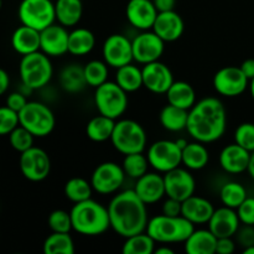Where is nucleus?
I'll return each instance as SVG.
<instances>
[{
	"instance_id": "nucleus-1",
	"label": "nucleus",
	"mask_w": 254,
	"mask_h": 254,
	"mask_svg": "<svg viewBox=\"0 0 254 254\" xmlns=\"http://www.w3.org/2000/svg\"><path fill=\"white\" fill-rule=\"evenodd\" d=\"M227 127V112L222 102L207 97L189 111L186 130L191 138L203 144L213 143L222 138Z\"/></svg>"
},
{
	"instance_id": "nucleus-2",
	"label": "nucleus",
	"mask_w": 254,
	"mask_h": 254,
	"mask_svg": "<svg viewBox=\"0 0 254 254\" xmlns=\"http://www.w3.org/2000/svg\"><path fill=\"white\" fill-rule=\"evenodd\" d=\"M146 206L134 190L119 192L108 205L111 228L124 238L145 232L149 222Z\"/></svg>"
},
{
	"instance_id": "nucleus-3",
	"label": "nucleus",
	"mask_w": 254,
	"mask_h": 254,
	"mask_svg": "<svg viewBox=\"0 0 254 254\" xmlns=\"http://www.w3.org/2000/svg\"><path fill=\"white\" fill-rule=\"evenodd\" d=\"M69 213L72 228L82 236H101L111 227L108 207L92 198L74 203Z\"/></svg>"
},
{
	"instance_id": "nucleus-4",
	"label": "nucleus",
	"mask_w": 254,
	"mask_h": 254,
	"mask_svg": "<svg viewBox=\"0 0 254 254\" xmlns=\"http://www.w3.org/2000/svg\"><path fill=\"white\" fill-rule=\"evenodd\" d=\"M193 231H195V225L183 215L173 217L161 213L149 220L145 232L155 242L168 245V243H185Z\"/></svg>"
},
{
	"instance_id": "nucleus-5",
	"label": "nucleus",
	"mask_w": 254,
	"mask_h": 254,
	"mask_svg": "<svg viewBox=\"0 0 254 254\" xmlns=\"http://www.w3.org/2000/svg\"><path fill=\"white\" fill-rule=\"evenodd\" d=\"M19 73L22 86L29 91H34L42 88L51 81L54 67L50 61V56L42 51H36L22 56Z\"/></svg>"
},
{
	"instance_id": "nucleus-6",
	"label": "nucleus",
	"mask_w": 254,
	"mask_h": 254,
	"mask_svg": "<svg viewBox=\"0 0 254 254\" xmlns=\"http://www.w3.org/2000/svg\"><path fill=\"white\" fill-rule=\"evenodd\" d=\"M146 133L140 123L133 119L116 122L111 141L114 149L123 155L143 153L146 146Z\"/></svg>"
},
{
	"instance_id": "nucleus-7",
	"label": "nucleus",
	"mask_w": 254,
	"mask_h": 254,
	"mask_svg": "<svg viewBox=\"0 0 254 254\" xmlns=\"http://www.w3.org/2000/svg\"><path fill=\"white\" fill-rule=\"evenodd\" d=\"M19 121L20 126L26 128L36 138L50 135L56 124L54 112L40 102H27L19 112Z\"/></svg>"
},
{
	"instance_id": "nucleus-8",
	"label": "nucleus",
	"mask_w": 254,
	"mask_h": 254,
	"mask_svg": "<svg viewBox=\"0 0 254 254\" xmlns=\"http://www.w3.org/2000/svg\"><path fill=\"white\" fill-rule=\"evenodd\" d=\"M94 103L99 114L117 119L126 113L128 108V96L117 82H104L96 88Z\"/></svg>"
},
{
	"instance_id": "nucleus-9",
	"label": "nucleus",
	"mask_w": 254,
	"mask_h": 254,
	"mask_svg": "<svg viewBox=\"0 0 254 254\" xmlns=\"http://www.w3.org/2000/svg\"><path fill=\"white\" fill-rule=\"evenodd\" d=\"M17 15L22 25L42 31L56 20L55 4L51 0H22Z\"/></svg>"
},
{
	"instance_id": "nucleus-10",
	"label": "nucleus",
	"mask_w": 254,
	"mask_h": 254,
	"mask_svg": "<svg viewBox=\"0 0 254 254\" xmlns=\"http://www.w3.org/2000/svg\"><path fill=\"white\" fill-rule=\"evenodd\" d=\"M20 171L25 179L32 183L45 180L51 173V160L44 149L32 146L20 154Z\"/></svg>"
},
{
	"instance_id": "nucleus-11",
	"label": "nucleus",
	"mask_w": 254,
	"mask_h": 254,
	"mask_svg": "<svg viewBox=\"0 0 254 254\" xmlns=\"http://www.w3.org/2000/svg\"><path fill=\"white\" fill-rule=\"evenodd\" d=\"M148 160L158 173H168L180 166L181 148L176 141L158 140L148 149Z\"/></svg>"
},
{
	"instance_id": "nucleus-12",
	"label": "nucleus",
	"mask_w": 254,
	"mask_h": 254,
	"mask_svg": "<svg viewBox=\"0 0 254 254\" xmlns=\"http://www.w3.org/2000/svg\"><path fill=\"white\" fill-rule=\"evenodd\" d=\"M124 178L126 173L122 166L113 161H106L94 169L91 176V184L96 192L101 195H111L121 189Z\"/></svg>"
},
{
	"instance_id": "nucleus-13",
	"label": "nucleus",
	"mask_w": 254,
	"mask_h": 254,
	"mask_svg": "<svg viewBox=\"0 0 254 254\" xmlns=\"http://www.w3.org/2000/svg\"><path fill=\"white\" fill-rule=\"evenodd\" d=\"M133 59L138 64H146L159 61L165 50V41L154 31H143L131 40Z\"/></svg>"
},
{
	"instance_id": "nucleus-14",
	"label": "nucleus",
	"mask_w": 254,
	"mask_h": 254,
	"mask_svg": "<svg viewBox=\"0 0 254 254\" xmlns=\"http://www.w3.org/2000/svg\"><path fill=\"white\" fill-rule=\"evenodd\" d=\"M250 79L241 67L227 66L218 69L213 77V87L223 97H238L247 89Z\"/></svg>"
},
{
	"instance_id": "nucleus-15",
	"label": "nucleus",
	"mask_w": 254,
	"mask_h": 254,
	"mask_svg": "<svg viewBox=\"0 0 254 254\" xmlns=\"http://www.w3.org/2000/svg\"><path fill=\"white\" fill-rule=\"evenodd\" d=\"M103 60L108 66L119 68L133 61L131 40L122 34H113L106 39L102 49Z\"/></svg>"
},
{
	"instance_id": "nucleus-16",
	"label": "nucleus",
	"mask_w": 254,
	"mask_h": 254,
	"mask_svg": "<svg viewBox=\"0 0 254 254\" xmlns=\"http://www.w3.org/2000/svg\"><path fill=\"white\" fill-rule=\"evenodd\" d=\"M164 183H165V192L168 197H173L183 202L190 196L195 195V178L191 175L190 171L181 169L180 166L165 173Z\"/></svg>"
},
{
	"instance_id": "nucleus-17",
	"label": "nucleus",
	"mask_w": 254,
	"mask_h": 254,
	"mask_svg": "<svg viewBox=\"0 0 254 254\" xmlns=\"http://www.w3.org/2000/svg\"><path fill=\"white\" fill-rule=\"evenodd\" d=\"M141 71H143V86L151 93L165 94L174 83L173 72L160 61L144 64Z\"/></svg>"
},
{
	"instance_id": "nucleus-18",
	"label": "nucleus",
	"mask_w": 254,
	"mask_h": 254,
	"mask_svg": "<svg viewBox=\"0 0 254 254\" xmlns=\"http://www.w3.org/2000/svg\"><path fill=\"white\" fill-rule=\"evenodd\" d=\"M158 14L151 0H129L127 4L126 15L129 24L141 31L153 29Z\"/></svg>"
},
{
	"instance_id": "nucleus-19",
	"label": "nucleus",
	"mask_w": 254,
	"mask_h": 254,
	"mask_svg": "<svg viewBox=\"0 0 254 254\" xmlns=\"http://www.w3.org/2000/svg\"><path fill=\"white\" fill-rule=\"evenodd\" d=\"M41 47L40 51L50 57H60L68 52L69 32L62 25L52 24L40 31Z\"/></svg>"
},
{
	"instance_id": "nucleus-20",
	"label": "nucleus",
	"mask_w": 254,
	"mask_h": 254,
	"mask_svg": "<svg viewBox=\"0 0 254 254\" xmlns=\"http://www.w3.org/2000/svg\"><path fill=\"white\" fill-rule=\"evenodd\" d=\"M240 217L235 208L223 206L216 210L208 221V230L217 238L233 237L240 231Z\"/></svg>"
},
{
	"instance_id": "nucleus-21",
	"label": "nucleus",
	"mask_w": 254,
	"mask_h": 254,
	"mask_svg": "<svg viewBox=\"0 0 254 254\" xmlns=\"http://www.w3.org/2000/svg\"><path fill=\"white\" fill-rule=\"evenodd\" d=\"M151 30L165 42H174L183 36L185 24L175 10H170L159 12Z\"/></svg>"
},
{
	"instance_id": "nucleus-22",
	"label": "nucleus",
	"mask_w": 254,
	"mask_h": 254,
	"mask_svg": "<svg viewBox=\"0 0 254 254\" xmlns=\"http://www.w3.org/2000/svg\"><path fill=\"white\" fill-rule=\"evenodd\" d=\"M134 191L145 205L159 202L166 195L164 176L156 173H146L136 180Z\"/></svg>"
},
{
	"instance_id": "nucleus-23",
	"label": "nucleus",
	"mask_w": 254,
	"mask_h": 254,
	"mask_svg": "<svg viewBox=\"0 0 254 254\" xmlns=\"http://www.w3.org/2000/svg\"><path fill=\"white\" fill-rule=\"evenodd\" d=\"M251 151L246 150L237 143L225 146L220 154V165L226 173L241 174L247 171L250 165Z\"/></svg>"
},
{
	"instance_id": "nucleus-24",
	"label": "nucleus",
	"mask_w": 254,
	"mask_h": 254,
	"mask_svg": "<svg viewBox=\"0 0 254 254\" xmlns=\"http://www.w3.org/2000/svg\"><path fill=\"white\" fill-rule=\"evenodd\" d=\"M215 212V207L207 198L192 195L185 201L181 206V215L193 225H203L208 223L211 216Z\"/></svg>"
},
{
	"instance_id": "nucleus-25",
	"label": "nucleus",
	"mask_w": 254,
	"mask_h": 254,
	"mask_svg": "<svg viewBox=\"0 0 254 254\" xmlns=\"http://www.w3.org/2000/svg\"><path fill=\"white\" fill-rule=\"evenodd\" d=\"M11 46L21 56L40 51L41 47L40 31L26 25H21L12 32Z\"/></svg>"
},
{
	"instance_id": "nucleus-26",
	"label": "nucleus",
	"mask_w": 254,
	"mask_h": 254,
	"mask_svg": "<svg viewBox=\"0 0 254 254\" xmlns=\"http://www.w3.org/2000/svg\"><path fill=\"white\" fill-rule=\"evenodd\" d=\"M168 103L179 108L190 111L196 103V92L190 83L185 81H174L166 92Z\"/></svg>"
},
{
	"instance_id": "nucleus-27",
	"label": "nucleus",
	"mask_w": 254,
	"mask_h": 254,
	"mask_svg": "<svg viewBox=\"0 0 254 254\" xmlns=\"http://www.w3.org/2000/svg\"><path fill=\"white\" fill-rule=\"evenodd\" d=\"M217 237L210 230L193 231L185 241V251L188 254H215Z\"/></svg>"
},
{
	"instance_id": "nucleus-28",
	"label": "nucleus",
	"mask_w": 254,
	"mask_h": 254,
	"mask_svg": "<svg viewBox=\"0 0 254 254\" xmlns=\"http://www.w3.org/2000/svg\"><path fill=\"white\" fill-rule=\"evenodd\" d=\"M56 20L64 27L76 26L83 15L82 0H57L55 2Z\"/></svg>"
},
{
	"instance_id": "nucleus-29",
	"label": "nucleus",
	"mask_w": 254,
	"mask_h": 254,
	"mask_svg": "<svg viewBox=\"0 0 254 254\" xmlns=\"http://www.w3.org/2000/svg\"><path fill=\"white\" fill-rule=\"evenodd\" d=\"M210 160V153L205 144L201 141L188 143V145L181 150V164L190 170H201L206 168Z\"/></svg>"
},
{
	"instance_id": "nucleus-30",
	"label": "nucleus",
	"mask_w": 254,
	"mask_h": 254,
	"mask_svg": "<svg viewBox=\"0 0 254 254\" xmlns=\"http://www.w3.org/2000/svg\"><path fill=\"white\" fill-rule=\"evenodd\" d=\"M96 46V36L93 32L84 27H78L69 32L68 52L74 56L88 55Z\"/></svg>"
},
{
	"instance_id": "nucleus-31",
	"label": "nucleus",
	"mask_w": 254,
	"mask_h": 254,
	"mask_svg": "<svg viewBox=\"0 0 254 254\" xmlns=\"http://www.w3.org/2000/svg\"><path fill=\"white\" fill-rule=\"evenodd\" d=\"M114 127H116V119L99 114L87 123L86 134L92 141L103 143V141L111 140Z\"/></svg>"
},
{
	"instance_id": "nucleus-32",
	"label": "nucleus",
	"mask_w": 254,
	"mask_h": 254,
	"mask_svg": "<svg viewBox=\"0 0 254 254\" xmlns=\"http://www.w3.org/2000/svg\"><path fill=\"white\" fill-rule=\"evenodd\" d=\"M116 82L127 93H131L143 87V71L138 66L128 64L117 68Z\"/></svg>"
},
{
	"instance_id": "nucleus-33",
	"label": "nucleus",
	"mask_w": 254,
	"mask_h": 254,
	"mask_svg": "<svg viewBox=\"0 0 254 254\" xmlns=\"http://www.w3.org/2000/svg\"><path fill=\"white\" fill-rule=\"evenodd\" d=\"M160 123L164 129L169 131H180L186 129L189 119V111L169 104L160 112Z\"/></svg>"
},
{
	"instance_id": "nucleus-34",
	"label": "nucleus",
	"mask_w": 254,
	"mask_h": 254,
	"mask_svg": "<svg viewBox=\"0 0 254 254\" xmlns=\"http://www.w3.org/2000/svg\"><path fill=\"white\" fill-rule=\"evenodd\" d=\"M60 83L62 88L69 93L81 92L87 86L83 67L79 64H69L64 67L60 74Z\"/></svg>"
},
{
	"instance_id": "nucleus-35",
	"label": "nucleus",
	"mask_w": 254,
	"mask_h": 254,
	"mask_svg": "<svg viewBox=\"0 0 254 254\" xmlns=\"http://www.w3.org/2000/svg\"><path fill=\"white\" fill-rule=\"evenodd\" d=\"M45 254H73L74 243L69 233L52 232L44 242Z\"/></svg>"
},
{
	"instance_id": "nucleus-36",
	"label": "nucleus",
	"mask_w": 254,
	"mask_h": 254,
	"mask_svg": "<svg viewBox=\"0 0 254 254\" xmlns=\"http://www.w3.org/2000/svg\"><path fill=\"white\" fill-rule=\"evenodd\" d=\"M64 196L72 201L73 203L82 202L88 198H92V192H93V188H92L91 181H87L83 178H72L64 185Z\"/></svg>"
},
{
	"instance_id": "nucleus-37",
	"label": "nucleus",
	"mask_w": 254,
	"mask_h": 254,
	"mask_svg": "<svg viewBox=\"0 0 254 254\" xmlns=\"http://www.w3.org/2000/svg\"><path fill=\"white\" fill-rule=\"evenodd\" d=\"M155 241L146 232L126 238L122 252L124 254H151L155 251Z\"/></svg>"
},
{
	"instance_id": "nucleus-38",
	"label": "nucleus",
	"mask_w": 254,
	"mask_h": 254,
	"mask_svg": "<svg viewBox=\"0 0 254 254\" xmlns=\"http://www.w3.org/2000/svg\"><path fill=\"white\" fill-rule=\"evenodd\" d=\"M220 197L223 206L237 210L238 206L248 197L247 190L243 185L236 181L226 183L220 191Z\"/></svg>"
},
{
	"instance_id": "nucleus-39",
	"label": "nucleus",
	"mask_w": 254,
	"mask_h": 254,
	"mask_svg": "<svg viewBox=\"0 0 254 254\" xmlns=\"http://www.w3.org/2000/svg\"><path fill=\"white\" fill-rule=\"evenodd\" d=\"M149 166L150 164H149L148 156L144 155L143 153H134L126 155L122 168L127 176L138 180L139 178L148 173Z\"/></svg>"
},
{
	"instance_id": "nucleus-40",
	"label": "nucleus",
	"mask_w": 254,
	"mask_h": 254,
	"mask_svg": "<svg viewBox=\"0 0 254 254\" xmlns=\"http://www.w3.org/2000/svg\"><path fill=\"white\" fill-rule=\"evenodd\" d=\"M87 86L97 88L108 81V64L104 61L93 60L83 67Z\"/></svg>"
},
{
	"instance_id": "nucleus-41",
	"label": "nucleus",
	"mask_w": 254,
	"mask_h": 254,
	"mask_svg": "<svg viewBox=\"0 0 254 254\" xmlns=\"http://www.w3.org/2000/svg\"><path fill=\"white\" fill-rule=\"evenodd\" d=\"M34 138L35 136L26 128H24L22 126H17L9 134V143L14 150L21 154L34 146Z\"/></svg>"
},
{
	"instance_id": "nucleus-42",
	"label": "nucleus",
	"mask_w": 254,
	"mask_h": 254,
	"mask_svg": "<svg viewBox=\"0 0 254 254\" xmlns=\"http://www.w3.org/2000/svg\"><path fill=\"white\" fill-rule=\"evenodd\" d=\"M50 230L52 232L69 233L72 228L71 213L64 210H55L50 213L49 220H47Z\"/></svg>"
},
{
	"instance_id": "nucleus-43",
	"label": "nucleus",
	"mask_w": 254,
	"mask_h": 254,
	"mask_svg": "<svg viewBox=\"0 0 254 254\" xmlns=\"http://www.w3.org/2000/svg\"><path fill=\"white\" fill-rule=\"evenodd\" d=\"M17 126H20L19 113L7 106L0 107V136L9 135Z\"/></svg>"
},
{
	"instance_id": "nucleus-44",
	"label": "nucleus",
	"mask_w": 254,
	"mask_h": 254,
	"mask_svg": "<svg viewBox=\"0 0 254 254\" xmlns=\"http://www.w3.org/2000/svg\"><path fill=\"white\" fill-rule=\"evenodd\" d=\"M235 141L248 151H254V124L242 123L235 131Z\"/></svg>"
},
{
	"instance_id": "nucleus-45",
	"label": "nucleus",
	"mask_w": 254,
	"mask_h": 254,
	"mask_svg": "<svg viewBox=\"0 0 254 254\" xmlns=\"http://www.w3.org/2000/svg\"><path fill=\"white\" fill-rule=\"evenodd\" d=\"M241 223L254 226V197H247L237 208Z\"/></svg>"
},
{
	"instance_id": "nucleus-46",
	"label": "nucleus",
	"mask_w": 254,
	"mask_h": 254,
	"mask_svg": "<svg viewBox=\"0 0 254 254\" xmlns=\"http://www.w3.org/2000/svg\"><path fill=\"white\" fill-rule=\"evenodd\" d=\"M26 97H25V94L21 93V92H12V93H10L6 98V106L9 107V108H11L12 111L17 112V113L26 106Z\"/></svg>"
},
{
	"instance_id": "nucleus-47",
	"label": "nucleus",
	"mask_w": 254,
	"mask_h": 254,
	"mask_svg": "<svg viewBox=\"0 0 254 254\" xmlns=\"http://www.w3.org/2000/svg\"><path fill=\"white\" fill-rule=\"evenodd\" d=\"M181 206L183 202L179 200H175L173 197H168V200L164 201L163 208H161V212L166 216H180L181 215Z\"/></svg>"
},
{
	"instance_id": "nucleus-48",
	"label": "nucleus",
	"mask_w": 254,
	"mask_h": 254,
	"mask_svg": "<svg viewBox=\"0 0 254 254\" xmlns=\"http://www.w3.org/2000/svg\"><path fill=\"white\" fill-rule=\"evenodd\" d=\"M236 250V245L232 237L217 238V246H216V253L218 254H232Z\"/></svg>"
},
{
	"instance_id": "nucleus-49",
	"label": "nucleus",
	"mask_w": 254,
	"mask_h": 254,
	"mask_svg": "<svg viewBox=\"0 0 254 254\" xmlns=\"http://www.w3.org/2000/svg\"><path fill=\"white\" fill-rule=\"evenodd\" d=\"M238 241L243 247H250L254 245V228L253 226L246 225L243 230L238 232Z\"/></svg>"
},
{
	"instance_id": "nucleus-50",
	"label": "nucleus",
	"mask_w": 254,
	"mask_h": 254,
	"mask_svg": "<svg viewBox=\"0 0 254 254\" xmlns=\"http://www.w3.org/2000/svg\"><path fill=\"white\" fill-rule=\"evenodd\" d=\"M155 5L158 12L163 11H170V10L175 9L176 0H151Z\"/></svg>"
},
{
	"instance_id": "nucleus-51",
	"label": "nucleus",
	"mask_w": 254,
	"mask_h": 254,
	"mask_svg": "<svg viewBox=\"0 0 254 254\" xmlns=\"http://www.w3.org/2000/svg\"><path fill=\"white\" fill-rule=\"evenodd\" d=\"M240 67L250 81L254 78V59L246 60V61H243V64H241Z\"/></svg>"
},
{
	"instance_id": "nucleus-52",
	"label": "nucleus",
	"mask_w": 254,
	"mask_h": 254,
	"mask_svg": "<svg viewBox=\"0 0 254 254\" xmlns=\"http://www.w3.org/2000/svg\"><path fill=\"white\" fill-rule=\"evenodd\" d=\"M9 84H10V78H9V74L5 69L0 68V96L5 93L9 88Z\"/></svg>"
},
{
	"instance_id": "nucleus-53",
	"label": "nucleus",
	"mask_w": 254,
	"mask_h": 254,
	"mask_svg": "<svg viewBox=\"0 0 254 254\" xmlns=\"http://www.w3.org/2000/svg\"><path fill=\"white\" fill-rule=\"evenodd\" d=\"M154 253L155 254H174V251L171 250V248H169L168 246L163 245L161 247L156 248V250L154 251Z\"/></svg>"
},
{
	"instance_id": "nucleus-54",
	"label": "nucleus",
	"mask_w": 254,
	"mask_h": 254,
	"mask_svg": "<svg viewBox=\"0 0 254 254\" xmlns=\"http://www.w3.org/2000/svg\"><path fill=\"white\" fill-rule=\"evenodd\" d=\"M248 174L251 175V178L254 180V151L251 153V159H250V165H248V169H247Z\"/></svg>"
},
{
	"instance_id": "nucleus-55",
	"label": "nucleus",
	"mask_w": 254,
	"mask_h": 254,
	"mask_svg": "<svg viewBox=\"0 0 254 254\" xmlns=\"http://www.w3.org/2000/svg\"><path fill=\"white\" fill-rule=\"evenodd\" d=\"M175 141H176V144L180 146L181 150H183V149L188 145V140H185V139H178V140H175Z\"/></svg>"
},
{
	"instance_id": "nucleus-56",
	"label": "nucleus",
	"mask_w": 254,
	"mask_h": 254,
	"mask_svg": "<svg viewBox=\"0 0 254 254\" xmlns=\"http://www.w3.org/2000/svg\"><path fill=\"white\" fill-rule=\"evenodd\" d=\"M245 254H254V245L250 246V247H246L245 251H243Z\"/></svg>"
},
{
	"instance_id": "nucleus-57",
	"label": "nucleus",
	"mask_w": 254,
	"mask_h": 254,
	"mask_svg": "<svg viewBox=\"0 0 254 254\" xmlns=\"http://www.w3.org/2000/svg\"><path fill=\"white\" fill-rule=\"evenodd\" d=\"M250 88H251V94H252V98L254 99V78L251 79V86H250Z\"/></svg>"
},
{
	"instance_id": "nucleus-58",
	"label": "nucleus",
	"mask_w": 254,
	"mask_h": 254,
	"mask_svg": "<svg viewBox=\"0 0 254 254\" xmlns=\"http://www.w3.org/2000/svg\"><path fill=\"white\" fill-rule=\"evenodd\" d=\"M1 6H2V0H0V9H1Z\"/></svg>"
}]
</instances>
